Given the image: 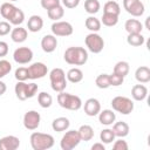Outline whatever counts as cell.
<instances>
[{"mask_svg": "<svg viewBox=\"0 0 150 150\" xmlns=\"http://www.w3.org/2000/svg\"><path fill=\"white\" fill-rule=\"evenodd\" d=\"M104 149H105V146L102 142H97L91 145V150H104Z\"/></svg>", "mask_w": 150, "mask_h": 150, "instance_id": "obj_47", "label": "cell"}, {"mask_svg": "<svg viewBox=\"0 0 150 150\" xmlns=\"http://www.w3.org/2000/svg\"><path fill=\"white\" fill-rule=\"evenodd\" d=\"M135 79L139 83H148L150 81V68L146 66H141L135 71Z\"/></svg>", "mask_w": 150, "mask_h": 150, "instance_id": "obj_23", "label": "cell"}, {"mask_svg": "<svg viewBox=\"0 0 150 150\" xmlns=\"http://www.w3.org/2000/svg\"><path fill=\"white\" fill-rule=\"evenodd\" d=\"M149 21H150V16H148V18L145 19V28L150 30V26H149Z\"/></svg>", "mask_w": 150, "mask_h": 150, "instance_id": "obj_49", "label": "cell"}, {"mask_svg": "<svg viewBox=\"0 0 150 150\" xmlns=\"http://www.w3.org/2000/svg\"><path fill=\"white\" fill-rule=\"evenodd\" d=\"M15 8H16V6H14L12 2H9V1L8 2H4L1 5V7H0V14H1V16L4 19H6L8 21V19L11 18V15L15 11Z\"/></svg>", "mask_w": 150, "mask_h": 150, "instance_id": "obj_33", "label": "cell"}, {"mask_svg": "<svg viewBox=\"0 0 150 150\" xmlns=\"http://www.w3.org/2000/svg\"><path fill=\"white\" fill-rule=\"evenodd\" d=\"M27 68H28V79H30V80L42 79L48 73L47 66L42 62H34Z\"/></svg>", "mask_w": 150, "mask_h": 150, "instance_id": "obj_13", "label": "cell"}, {"mask_svg": "<svg viewBox=\"0 0 150 150\" xmlns=\"http://www.w3.org/2000/svg\"><path fill=\"white\" fill-rule=\"evenodd\" d=\"M57 47V39L53 34H47L41 39V48L46 53H53Z\"/></svg>", "mask_w": 150, "mask_h": 150, "instance_id": "obj_16", "label": "cell"}, {"mask_svg": "<svg viewBox=\"0 0 150 150\" xmlns=\"http://www.w3.org/2000/svg\"><path fill=\"white\" fill-rule=\"evenodd\" d=\"M47 15L50 20L53 21H59L63 15H64V9H63V6L59 5V6H55L50 9L47 11Z\"/></svg>", "mask_w": 150, "mask_h": 150, "instance_id": "obj_29", "label": "cell"}, {"mask_svg": "<svg viewBox=\"0 0 150 150\" xmlns=\"http://www.w3.org/2000/svg\"><path fill=\"white\" fill-rule=\"evenodd\" d=\"M61 2L66 8H70L71 9V8H75V7L79 6L80 0H61Z\"/></svg>", "mask_w": 150, "mask_h": 150, "instance_id": "obj_45", "label": "cell"}, {"mask_svg": "<svg viewBox=\"0 0 150 150\" xmlns=\"http://www.w3.org/2000/svg\"><path fill=\"white\" fill-rule=\"evenodd\" d=\"M129 70H130V66L127 61H118L114 66V73H116L123 77H125L129 74Z\"/></svg>", "mask_w": 150, "mask_h": 150, "instance_id": "obj_34", "label": "cell"}, {"mask_svg": "<svg viewBox=\"0 0 150 150\" xmlns=\"http://www.w3.org/2000/svg\"><path fill=\"white\" fill-rule=\"evenodd\" d=\"M38 102L40 104L41 108H49L53 103V97L50 94L46 93V91H41L38 94Z\"/></svg>", "mask_w": 150, "mask_h": 150, "instance_id": "obj_32", "label": "cell"}, {"mask_svg": "<svg viewBox=\"0 0 150 150\" xmlns=\"http://www.w3.org/2000/svg\"><path fill=\"white\" fill-rule=\"evenodd\" d=\"M118 22V15H114V14H109V13H103L102 19H101V23H103L107 27H112L116 26Z\"/></svg>", "mask_w": 150, "mask_h": 150, "instance_id": "obj_37", "label": "cell"}, {"mask_svg": "<svg viewBox=\"0 0 150 150\" xmlns=\"http://www.w3.org/2000/svg\"><path fill=\"white\" fill-rule=\"evenodd\" d=\"M81 142V138L79 136L77 130H68L62 136L60 141V146L62 150H71L76 148Z\"/></svg>", "mask_w": 150, "mask_h": 150, "instance_id": "obj_8", "label": "cell"}, {"mask_svg": "<svg viewBox=\"0 0 150 150\" xmlns=\"http://www.w3.org/2000/svg\"><path fill=\"white\" fill-rule=\"evenodd\" d=\"M13 59L19 64H26L33 59V50L29 47H19L13 53Z\"/></svg>", "mask_w": 150, "mask_h": 150, "instance_id": "obj_12", "label": "cell"}, {"mask_svg": "<svg viewBox=\"0 0 150 150\" xmlns=\"http://www.w3.org/2000/svg\"><path fill=\"white\" fill-rule=\"evenodd\" d=\"M57 102L60 107L67 109V110H79L82 107V100L77 95H73L69 93L61 91L57 95Z\"/></svg>", "mask_w": 150, "mask_h": 150, "instance_id": "obj_4", "label": "cell"}, {"mask_svg": "<svg viewBox=\"0 0 150 150\" xmlns=\"http://www.w3.org/2000/svg\"><path fill=\"white\" fill-rule=\"evenodd\" d=\"M109 80H110V86H112V87H118V86H121V84L123 83L124 77L112 71V74L109 75Z\"/></svg>", "mask_w": 150, "mask_h": 150, "instance_id": "obj_41", "label": "cell"}, {"mask_svg": "<svg viewBox=\"0 0 150 150\" xmlns=\"http://www.w3.org/2000/svg\"><path fill=\"white\" fill-rule=\"evenodd\" d=\"M84 25H86L87 29H89L91 33H97V32L101 29V25H102V23H101V20H98L97 18L90 15V16H88V18L86 19Z\"/></svg>", "mask_w": 150, "mask_h": 150, "instance_id": "obj_27", "label": "cell"}, {"mask_svg": "<svg viewBox=\"0 0 150 150\" xmlns=\"http://www.w3.org/2000/svg\"><path fill=\"white\" fill-rule=\"evenodd\" d=\"M12 70V64L7 60H0V79L5 77Z\"/></svg>", "mask_w": 150, "mask_h": 150, "instance_id": "obj_39", "label": "cell"}, {"mask_svg": "<svg viewBox=\"0 0 150 150\" xmlns=\"http://www.w3.org/2000/svg\"><path fill=\"white\" fill-rule=\"evenodd\" d=\"M83 109H84V112L87 116L94 117V116H97L98 112L101 111V103L97 98L90 97L84 102Z\"/></svg>", "mask_w": 150, "mask_h": 150, "instance_id": "obj_14", "label": "cell"}, {"mask_svg": "<svg viewBox=\"0 0 150 150\" xmlns=\"http://www.w3.org/2000/svg\"><path fill=\"white\" fill-rule=\"evenodd\" d=\"M42 27H43V19L40 15H32L28 19L27 28H28L29 32L38 33V32H40L42 29Z\"/></svg>", "mask_w": 150, "mask_h": 150, "instance_id": "obj_17", "label": "cell"}, {"mask_svg": "<svg viewBox=\"0 0 150 150\" xmlns=\"http://www.w3.org/2000/svg\"><path fill=\"white\" fill-rule=\"evenodd\" d=\"M52 33L55 36H69L73 34L74 28L70 22L68 21H55L52 27Z\"/></svg>", "mask_w": 150, "mask_h": 150, "instance_id": "obj_10", "label": "cell"}, {"mask_svg": "<svg viewBox=\"0 0 150 150\" xmlns=\"http://www.w3.org/2000/svg\"><path fill=\"white\" fill-rule=\"evenodd\" d=\"M112 149L114 150H128L129 149V145H128L127 141H124L122 137H118V139H116L114 142Z\"/></svg>", "mask_w": 150, "mask_h": 150, "instance_id": "obj_42", "label": "cell"}, {"mask_svg": "<svg viewBox=\"0 0 150 150\" xmlns=\"http://www.w3.org/2000/svg\"><path fill=\"white\" fill-rule=\"evenodd\" d=\"M9 2H12V1H18V0H8Z\"/></svg>", "mask_w": 150, "mask_h": 150, "instance_id": "obj_50", "label": "cell"}, {"mask_svg": "<svg viewBox=\"0 0 150 150\" xmlns=\"http://www.w3.org/2000/svg\"><path fill=\"white\" fill-rule=\"evenodd\" d=\"M116 120V115L110 109H104L98 112V121L103 125H111Z\"/></svg>", "mask_w": 150, "mask_h": 150, "instance_id": "obj_19", "label": "cell"}, {"mask_svg": "<svg viewBox=\"0 0 150 150\" xmlns=\"http://www.w3.org/2000/svg\"><path fill=\"white\" fill-rule=\"evenodd\" d=\"M111 107L112 110L122 115H129L134 110V102L127 96H116L111 100Z\"/></svg>", "mask_w": 150, "mask_h": 150, "instance_id": "obj_6", "label": "cell"}, {"mask_svg": "<svg viewBox=\"0 0 150 150\" xmlns=\"http://www.w3.org/2000/svg\"><path fill=\"white\" fill-rule=\"evenodd\" d=\"M95 83L100 89H107V88L111 87L110 86V80H109V74H100L96 77Z\"/></svg>", "mask_w": 150, "mask_h": 150, "instance_id": "obj_38", "label": "cell"}, {"mask_svg": "<svg viewBox=\"0 0 150 150\" xmlns=\"http://www.w3.org/2000/svg\"><path fill=\"white\" fill-rule=\"evenodd\" d=\"M101 8V4L98 0H86L84 1V9L88 14L93 15L96 14Z\"/></svg>", "mask_w": 150, "mask_h": 150, "instance_id": "obj_35", "label": "cell"}, {"mask_svg": "<svg viewBox=\"0 0 150 150\" xmlns=\"http://www.w3.org/2000/svg\"><path fill=\"white\" fill-rule=\"evenodd\" d=\"M14 76H15V79L18 81H26V80H28V68H26V67H19L15 70Z\"/></svg>", "mask_w": 150, "mask_h": 150, "instance_id": "obj_40", "label": "cell"}, {"mask_svg": "<svg viewBox=\"0 0 150 150\" xmlns=\"http://www.w3.org/2000/svg\"><path fill=\"white\" fill-rule=\"evenodd\" d=\"M20 146V139L16 136L8 135L0 138V150H16Z\"/></svg>", "mask_w": 150, "mask_h": 150, "instance_id": "obj_15", "label": "cell"}, {"mask_svg": "<svg viewBox=\"0 0 150 150\" xmlns=\"http://www.w3.org/2000/svg\"><path fill=\"white\" fill-rule=\"evenodd\" d=\"M66 77H67V81L71 82V83H79L83 80V71L80 69V68H70L67 74H66Z\"/></svg>", "mask_w": 150, "mask_h": 150, "instance_id": "obj_25", "label": "cell"}, {"mask_svg": "<svg viewBox=\"0 0 150 150\" xmlns=\"http://www.w3.org/2000/svg\"><path fill=\"white\" fill-rule=\"evenodd\" d=\"M23 127L27 130H35L39 128L41 122V116L36 110H28L23 115Z\"/></svg>", "mask_w": 150, "mask_h": 150, "instance_id": "obj_11", "label": "cell"}, {"mask_svg": "<svg viewBox=\"0 0 150 150\" xmlns=\"http://www.w3.org/2000/svg\"><path fill=\"white\" fill-rule=\"evenodd\" d=\"M38 90H39V87L34 82L26 83L25 81H18V83L14 87L15 95L20 101H26L28 98L34 97L36 95Z\"/></svg>", "mask_w": 150, "mask_h": 150, "instance_id": "obj_3", "label": "cell"}, {"mask_svg": "<svg viewBox=\"0 0 150 150\" xmlns=\"http://www.w3.org/2000/svg\"><path fill=\"white\" fill-rule=\"evenodd\" d=\"M129 124L123 122V121H120V122H114V125H112V131L115 134L116 137H122L124 138L125 136L129 135Z\"/></svg>", "mask_w": 150, "mask_h": 150, "instance_id": "obj_21", "label": "cell"}, {"mask_svg": "<svg viewBox=\"0 0 150 150\" xmlns=\"http://www.w3.org/2000/svg\"><path fill=\"white\" fill-rule=\"evenodd\" d=\"M115 137L116 136H115L112 129H109V128L103 129L100 132V139H101V142L103 144H110V143H112L115 141Z\"/></svg>", "mask_w": 150, "mask_h": 150, "instance_id": "obj_36", "label": "cell"}, {"mask_svg": "<svg viewBox=\"0 0 150 150\" xmlns=\"http://www.w3.org/2000/svg\"><path fill=\"white\" fill-rule=\"evenodd\" d=\"M131 96L135 101H143L148 96V88L144 84H135L131 88Z\"/></svg>", "mask_w": 150, "mask_h": 150, "instance_id": "obj_20", "label": "cell"}, {"mask_svg": "<svg viewBox=\"0 0 150 150\" xmlns=\"http://www.w3.org/2000/svg\"><path fill=\"white\" fill-rule=\"evenodd\" d=\"M77 132H79V136H80L81 141H84V142H88V141L93 139V137H94V129H93V127L89 125V124H83V125H81V127L79 128Z\"/></svg>", "mask_w": 150, "mask_h": 150, "instance_id": "obj_26", "label": "cell"}, {"mask_svg": "<svg viewBox=\"0 0 150 150\" xmlns=\"http://www.w3.org/2000/svg\"><path fill=\"white\" fill-rule=\"evenodd\" d=\"M40 4H41V7L43 9H47L48 11V9L55 7V6L61 5V0H41Z\"/></svg>", "mask_w": 150, "mask_h": 150, "instance_id": "obj_43", "label": "cell"}, {"mask_svg": "<svg viewBox=\"0 0 150 150\" xmlns=\"http://www.w3.org/2000/svg\"><path fill=\"white\" fill-rule=\"evenodd\" d=\"M49 80H50V87L54 91L61 93L67 87V77L62 68H53L49 73Z\"/></svg>", "mask_w": 150, "mask_h": 150, "instance_id": "obj_5", "label": "cell"}, {"mask_svg": "<svg viewBox=\"0 0 150 150\" xmlns=\"http://www.w3.org/2000/svg\"><path fill=\"white\" fill-rule=\"evenodd\" d=\"M30 145L33 150H47L54 146L55 139L50 134H43V132H33L30 135Z\"/></svg>", "mask_w": 150, "mask_h": 150, "instance_id": "obj_2", "label": "cell"}, {"mask_svg": "<svg viewBox=\"0 0 150 150\" xmlns=\"http://www.w3.org/2000/svg\"><path fill=\"white\" fill-rule=\"evenodd\" d=\"M123 7L130 15L135 18L142 16L145 11L144 4L141 0H123Z\"/></svg>", "mask_w": 150, "mask_h": 150, "instance_id": "obj_9", "label": "cell"}, {"mask_svg": "<svg viewBox=\"0 0 150 150\" xmlns=\"http://www.w3.org/2000/svg\"><path fill=\"white\" fill-rule=\"evenodd\" d=\"M145 39L142 35V33H134V34H128L127 38V42L128 45L132 46V47H139L144 43Z\"/></svg>", "mask_w": 150, "mask_h": 150, "instance_id": "obj_30", "label": "cell"}, {"mask_svg": "<svg viewBox=\"0 0 150 150\" xmlns=\"http://www.w3.org/2000/svg\"><path fill=\"white\" fill-rule=\"evenodd\" d=\"M6 90H7V86H6V83L2 82V81L0 80V96L4 95V94L6 93Z\"/></svg>", "mask_w": 150, "mask_h": 150, "instance_id": "obj_48", "label": "cell"}, {"mask_svg": "<svg viewBox=\"0 0 150 150\" xmlns=\"http://www.w3.org/2000/svg\"><path fill=\"white\" fill-rule=\"evenodd\" d=\"M103 13H109V14H114V15H120L121 13V6L118 5L117 1L110 0L107 1L103 6Z\"/></svg>", "mask_w": 150, "mask_h": 150, "instance_id": "obj_28", "label": "cell"}, {"mask_svg": "<svg viewBox=\"0 0 150 150\" xmlns=\"http://www.w3.org/2000/svg\"><path fill=\"white\" fill-rule=\"evenodd\" d=\"M27 35H28L27 29L23 27H20V26H18L11 30V39L16 43L25 42L27 40Z\"/></svg>", "mask_w": 150, "mask_h": 150, "instance_id": "obj_18", "label": "cell"}, {"mask_svg": "<svg viewBox=\"0 0 150 150\" xmlns=\"http://www.w3.org/2000/svg\"><path fill=\"white\" fill-rule=\"evenodd\" d=\"M8 45L5 41H0V57H4L8 54Z\"/></svg>", "mask_w": 150, "mask_h": 150, "instance_id": "obj_46", "label": "cell"}, {"mask_svg": "<svg viewBox=\"0 0 150 150\" xmlns=\"http://www.w3.org/2000/svg\"><path fill=\"white\" fill-rule=\"evenodd\" d=\"M124 28L128 32V34H134V33H142L143 29V25L141 23V21H138L137 19H128L124 23Z\"/></svg>", "mask_w": 150, "mask_h": 150, "instance_id": "obj_22", "label": "cell"}, {"mask_svg": "<svg viewBox=\"0 0 150 150\" xmlns=\"http://www.w3.org/2000/svg\"><path fill=\"white\" fill-rule=\"evenodd\" d=\"M86 46L89 52L94 54H98L104 48V40L103 38L97 33H89L84 39Z\"/></svg>", "mask_w": 150, "mask_h": 150, "instance_id": "obj_7", "label": "cell"}, {"mask_svg": "<svg viewBox=\"0 0 150 150\" xmlns=\"http://www.w3.org/2000/svg\"><path fill=\"white\" fill-rule=\"evenodd\" d=\"M23 21H25V13L20 8L16 7L15 11L13 12V14L11 15V18L8 19V22L14 26H20Z\"/></svg>", "mask_w": 150, "mask_h": 150, "instance_id": "obj_31", "label": "cell"}, {"mask_svg": "<svg viewBox=\"0 0 150 150\" xmlns=\"http://www.w3.org/2000/svg\"><path fill=\"white\" fill-rule=\"evenodd\" d=\"M69 125H70L69 120H68L67 117H63V116L57 117V118H55V120L52 122V128H53V130H54V131H57V132H62V131L68 130Z\"/></svg>", "mask_w": 150, "mask_h": 150, "instance_id": "obj_24", "label": "cell"}, {"mask_svg": "<svg viewBox=\"0 0 150 150\" xmlns=\"http://www.w3.org/2000/svg\"><path fill=\"white\" fill-rule=\"evenodd\" d=\"M63 59L68 64L82 66L88 61V52L83 47H68L63 54Z\"/></svg>", "mask_w": 150, "mask_h": 150, "instance_id": "obj_1", "label": "cell"}, {"mask_svg": "<svg viewBox=\"0 0 150 150\" xmlns=\"http://www.w3.org/2000/svg\"><path fill=\"white\" fill-rule=\"evenodd\" d=\"M12 30V26L8 21H0V36H5L9 34Z\"/></svg>", "mask_w": 150, "mask_h": 150, "instance_id": "obj_44", "label": "cell"}]
</instances>
